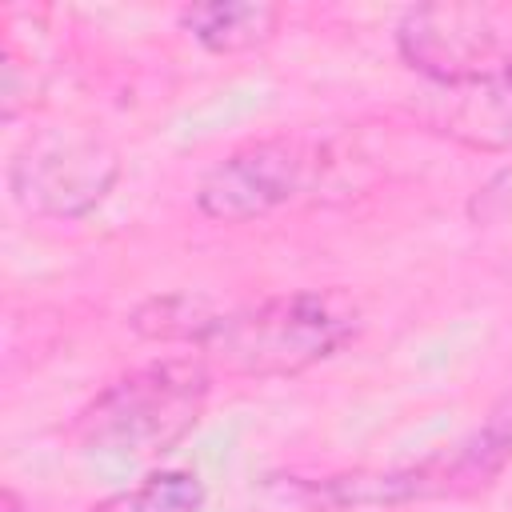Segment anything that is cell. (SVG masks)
<instances>
[{
    "mask_svg": "<svg viewBox=\"0 0 512 512\" xmlns=\"http://www.w3.org/2000/svg\"><path fill=\"white\" fill-rule=\"evenodd\" d=\"M360 328L344 292H280L260 304L216 312L196 348L232 376H296L336 356Z\"/></svg>",
    "mask_w": 512,
    "mask_h": 512,
    "instance_id": "1",
    "label": "cell"
},
{
    "mask_svg": "<svg viewBox=\"0 0 512 512\" xmlns=\"http://www.w3.org/2000/svg\"><path fill=\"white\" fill-rule=\"evenodd\" d=\"M212 392V372L204 360H156L116 376L96 400L76 416L72 436L88 452L108 456H156L180 444Z\"/></svg>",
    "mask_w": 512,
    "mask_h": 512,
    "instance_id": "2",
    "label": "cell"
},
{
    "mask_svg": "<svg viewBox=\"0 0 512 512\" xmlns=\"http://www.w3.org/2000/svg\"><path fill=\"white\" fill-rule=\"evenodd\" d=\"M512 460V396L500 400L488 420L460 440L456 448L428 456L408 468L392 472H352V476H328V480H304L296 484L308 500L324 508H392L412 500H444V496H472L488 488Z\"/></svg>",
    "mask_w": 512,
    "mask_h": 512,
    "instance_id": "3",
    "label": "cell"
},
{
    "mask_svg": "<svg viewBox=\"0 0 512 512\" xmlns=\"http://www.w3.org/2000/svg\"><path fill=\"white\" fill-rule=\"evenodd\" d=\"M116 168V152L104 140L80 132H44L12 156L8 184L28 212L76 220L108 196Z\"/></svg>",
    "mask_w": 512,
    "mask_h": 512,
    "instance_id": "4",
    "label": "cell"
},
{
    "mask_svg": "<svg viewBox=\"0 0 512 512\" xmlns=\"http://www.w3.org/2000/svg\"><path fill=\"white\" fill-rule=\"evenodd\" d=\"M308 184V152L300 140L272 136L232 148L196 184V208L208 220L240 224L276 212Z\"/></svg>",
    "mask_w": 512,
    "mask_h": 512,
    "instance_id": "5",
    "label": "cell"
},
{
    "mask_svg": "<svg viewBox=\"0 0 512 512\" xmlns=\"http://www.w3.org/2000/svg\"><path fill=\"white\" fill-rule=\"evenodd\" d=\"M396 48L416 72L448 88H460L496 68V28L484 8L468 4L412 8L396 28Z\"/></svg>",
    "mask_w": 512,
    "mask_h": 512,
    "instance_id": "6",
    "label": "cell"
},
{
    "mask_svg": "<svg viewBox=\"0 0 512 512\" xmlns=\"http://www.w3.org/2000/svg\"><path fill=\"white\" fill-rule=\"evenodd\" d=\"M440 128L468 148L508 152L512 148V60L452 88Z\"/></svg>",
    "mask_w": 512,
    "mask_h": 512,
    "instance_id": "7",
    "label": "cell"
},
{
    "mask_svg": "<svg viewBox=\"0 0 512 512\" xmlns=\"http://www.w3.org/2000/svg\"><path fill=\"white\" fill-rule=\"evenodd\" d=\"M276 24H280V8L256 0H216L180 12V28L192 32V40H200L208 52H224V56L272 40Z\"/></svg>",
    "mask_w": 512,
    "mask_h": 512,
    "instance_id": "8",
    "label": "cell"
},
{
    "mask_svg": "<svg viewBox=\"0 0 512 512\" xmlns=\"http://www.w3.org/2000/svg\"><path fill=\"white\" fill-rule=\"evenodd\" d=\"M120 504H124V512H200L204 508V484L192 472L168 468V472H152Z\"/></svg>",
    "mask_w": 512,
    "mask_h": 512,
    "instance_id": "9",
    "label": "cell"
},
{
    "mask_svg": "<svg viewBox=\"0 0 512 512\" xmlns=\"http://www.w3.org/2000/svg\"><path fill=\"white\" fill-rule=\"evenodd\" d=\"M4 512H20V500H16V492H4Z\"/></svg>",
    "mask_w": 512,
    "mask_h": 512,
    "instance_id": "10",
    "label": "cell"
}]
</instances>
